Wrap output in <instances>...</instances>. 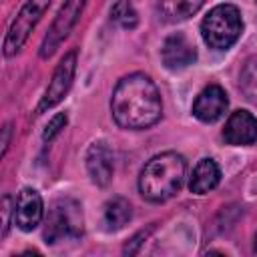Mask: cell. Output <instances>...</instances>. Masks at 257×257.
<instances>
[{
    "label": "cell",
    "mask_w": 257,
    "mask_h": 257,
    "mask_svg": "<svg viewBox=\"0 0 257 257\" xmlns=\"http://www.w3.org/2000/svg\"><path fill=\"white\" fill-rule=\"evenodd\" d=\"M110 114L124 131H147L163 116V100L157 84L143 72L122 76L110 96Z\"/></svg>",
    "instance_id": "cell-1"
},
{
    "label": "cell",
    "mask_w": 257,
    "mask_h": 257,
    "mask_svg": "<svg viewBox=\"0 0 257 257\" xmlns=\"http://www.w3.org/2000/svg\"><path fill=\"white\" fill-rule=\"evenodd\" d=\"M187 177V161L175 151L155 155L139 175V193L149 203H165L179 195Z\"/></svg>",
    "instance_id": "cell-2"
},
{
    "label": "cell",
    "mask_w": 257,
    "mask_h": 257,
    "mask_svg": "<svg viewBox=\"0 0 257 257\" xmlns=\"http://www.w3.org/2000/svg\"><path fill=\"white\" fill-rule=\"evenodd\" d=\"M241 32V10L233 4H217L201 20V36L213 50H229L239 40Z\"/></svg>",
    "instance_id": "cell-3"
},
{
    "label": "cell",
    "mask_w": 257,
    "mask_h": 257,
    "mask_svg": "<svg viewBox=\"0 0 257 257\" xmlns=\"http://www.w3.org/2000/svg\"><path fill=\"white\" fill-rule=\"evenodd\" d=\"M82 231H84V217L80 203L70 197L56 199L44 217V231H42L44 241L48 245H54L58 241L78 239Z\"/></svg>",
    "instance_id": "cell-4"
},
{
    "label": "cell",
    "mask_w": 257,
    "mask_h": 257,
    "mask_svg": "<svg viewBox=\"0 0 257 257\" xmlns=\"http://www.w3.org/2000/svg\"><path fill=\"white\" fill-rule=\"evenodd\" d=\"M50 4H52V0H26L22 4V8L18 10L16 18L12 20V24L4 36L2 52L6 58H10L22 50V46L26 44V40L30 38L32 30L36 28V24L40 22V18L44 16V12L48 10Z\"/></svg>",
    "instance_id": "cell-5"
},
{
    "label": "cell",
    "mask_w": 257,
    "mask_h": 257,
    "mask_svg": "<svg viewBox=\"0 0 257 257\" xmlns=\"http://www.w3.org/2000/svg\"><path fill=\"white\" fill-rule=\"evenodd\" d=\"M86 4H88V0H64L60 10L56 12L48 32L44 34V40H42L40 50H38L40 58H50L56 52V48L68 38V34L72 32L76 22L80 20Z\"/></svg>",
    "instance_id": "cell-6"
},
{
    "label": "cell",
    "mask_w": 257,
    "mask_h": 257,
    "mask_svg": "<svg viewBox=\"0 0 257 257\" xmlns=\"http://www.w3.org/2000/svg\"><path fill=\"white\" fill-rule=\"evenodd\" d=\"M74 74H76V50H68L60 58L58 66L54 68L52 78L44 90V96L40 98V102L36 106V114H42V112L54 108L58 102H62V98L68 94V90L72 86Z\"/></svg>",
    "instance_id": "cell-7"
},
{
    "label": "cell",
    "mask_w": 257,
    "mask_h": 257,
    "mask_svg": "<svg viewBox=\"0 0 257 257\" xmlns=\"http://www.w3.org/2000/svg\"><path fill=\"white\" fill-rule=\"evenodd\" d=\"M44 219V201L40 193L32 187L20 189V193L14 199V225L20 231H32L36 229Z\"/></svg>",
    "instance_id": "cell-8"
},
{
    "label": "cell",
    "mask_w": 257,
    "mask_h": 257,
    "mask_svg": "<svg viewBox=\"0 0 257 257\" xmlns=\"http://www.w3.org/2000/svg\"><path fill=\"white\" fill-rule=\"evenodd\" d=\"M227 92L219 84H209L197 94L193 102V116L201 122H217L227 112Z\"/></svg>",
    "instance_id": "cell-9"
},
{
    "label": "cell",
    "mask_w": 257,
    "mask_h": 257,
    "mask_svg": "<svg viewBox=\"0 0 257 257\" xmlns=\"http://www.w3.org/2000/svg\"><path fill=\"white\" fill-rule=\"evenodd\" d=\"M161 60L169 70H183L197 60V50L183 32H175L165 38L161 46Z\"/></svg>",
    "instance_id": "cell-10"
},
{
    "label": "cell",
    "mask_w": 257,
    "mask_h": 257,
    "mask_svg": "<svg viewBox=\"0 0 257 257\" xmlns=\"http://www.w3.org/2000/svg\"><path fill=\"white\" fill-rule=\"evenodd\" d=\"M86 171L96 187H108L114 173V157L104 141H96L86 151Z\"/></svg>",
    "instance_id": "cell-11"
},
{
    "label": "cell",
    "mask_w": 257,
    "mask_h": 257,
    "mask_svg": "<svg viewBox=\"0 0 257 257\" xmlns=\"http://www.w3.org/2000/svg\"><path fill=\"white\" fill-rule=\"evenodd\" d=\"M223 139L233 147H249L257 143V116L243 108L231 112L223 128Z\"/></svg>",
    "instance_id": "cell-12"
},
{
    "label": "cell",
    "mask_w": 257,
    "mask_h": 257,
    "mask_svg": "<svg viewBox=\"0 0 257 257\" xmlns=\"http://www.w3.org/2000/svg\"><path fill=\"white\" fill-rule=\"evenodd\" d=\"M221 183V167L217 165L215 159H201L189 179V191L195 195H207Z\"/></svg>",
    "instance_id": "cell-13"
},
{
    "label": "cell",
    "mask_w": 257,
    "mask_h": 257,
    "mask_svg": "<svg viewBox=\"0 0 257 257\" xmlns=\"http://www.w3.org/2000/svg\"><path fill=\"white\" fill-rule=\"evenodd\" d=\"M133 217V207L128 199L124 197H114L106 201L104 211H102V225L106 231H118L122 229Z\"/></svg>",
    "instance_id": "cell-14"
},
{
    "label": "cell",
    "mask_w": 257,
    "mask_h": 257,
    "mask_svg": "<svg viewBox=\"0 0 257 257\" xmlns=\"http://www.w3.org/2000/svg\"><path fill=\"white\" fill-rule=\"evenodd\" d=\"M205 4V0H161L159 2V12L165 22H181L191 18L199 8Z\"/></svg>",
    "instance_id": "cell-15"
},
{
    "label": "cell",
    "mask_w": 257,
    "mask_h": 257,
    "mask_svg": "<svg viewBox=\"0 0 257 257\" xmlns=\"http://www.w3.org/2000/svg\"><path fill=\"white\" fill-rule=\"evenodd\" d=\"M239 90L241 94L257 106V56H249L239 74Z\"/></svg>",
    "instance_id": "cell-16"
},
{
    "label": "cell",
    "mask_w": 257,
    "mask_h": 257,
    "mask_svg": "<svg viewBox=\"0 0 257 257\" xmlns=\"http://www.w3.org/2000/svg\"><path fill=\"white\" fill-rule=\"evenodd\" d=\"M110 20L124 30H135L139 24V14L128 0H116L110 8Z\"/></svg>",
    "instance_id": "cell-17"
},
{
    "label": "cell",
    "mask_w": 257,
    "mask_h": 257,
    "mask_svg": "<svg viewBox=\"0 0 257 257\" xmlns=\"http://www.w3.org/2000/svg\"><path fill=\"white\" fill-rule=\"evenodd\" d=\"M66 122H68V116H66V112H58V114H54V116L48 120V124L44 126V133H42V141H44V143H50V141H54V139L60 135V131L66 126Z\"/></svg>",
    "instance_id": "cell-18"
},
{
    "label": "cell",
    "mask_w": 257,
    "mask_h": 257,
    "mask_svg": "<svg viewBox=\"0 0 257 257\" xmlns=\"http://www.w3.org/2000/svg\"><path fill=\"white\" fill-rule=\"evenodd\" d=\"M155 231V225H149L147 229H141L139 233H135L128 241H126V245L122 247V253L124 255H135V253H139V249L143 247V243L149 239V235Z\"/></svg>",
    "instance_id": "cell-19"
},
{
    "label": "cell",
    "mask_w": 257,
    "mask_h": 257,
    "mask_svg": "<svg viewBox=\"0 0 257 257\" xmlns=\"http://www.w3.org/2000/svg\"><path fill=\"white\" fill-rule=\"evenodd\" d=\"M14 199L12 195H4L2 199V237L8 235V229H10V215H14Z\"/></svg>",
    "instance_id": "cell-20"
},
{
    "label": "cell",
    "mask_w": 257,
    "mask_h": 257,
    "mask_svg": "<svg viewBox=\"0 0 257 257\" xmlns=\"http://www.w3.org/2000/svg\"><path fill=\"white\" fill-rule=\"evenodd\" d=\"M10 133H12V126H10V122H6L4 128H2V157H4L6 151H8V145H10Z\"/></svg>",
    "instance_id": "cell-21"
},
{
    "label": "cell",
    "mask_w": 257,
    "mask_h": 257,
    "mask_svg": "<svg viewBox=\"0 0 257 257\" xmlns=\"http://www.w3.org/2000/svg\"><path fill=\"white\" fill-rule=\"evenodd\" d=\"M253 253H257V235H255V243H253Z\"/></svg>",
    "instance_id": "cell-22"
},
{
    "label": "cell",
    "mask_w": 257,
    "mask_h": 257,
    "mask_svg": "<svg viewBox=\"0 0 257 257\" xmlns=\"http://www.w3.org/2000/svg\"><path fill=\"white\" fill-rule=\"evenodd\" d=\"M255 2H257V0H255Z\"/></svg>",
    "instance_id": "cell-23"
}]
</instances>
